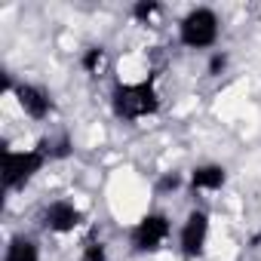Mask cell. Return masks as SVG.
Here are the masks:
<instances>
[{
    "instance_id": "obj_1",
    "label": "cell",
    "mask_w": 261,
    "mask_h": 261,
    "mask_svg": "<svg viewBox=\"0 0 261 261\" xmlns=\"http://www.w3.org/2000/svg\"><path fill=\"white\" fill-rule=\"evenodd\" d=\"M111 111L120 120H145L160 111V92L154 83H117L111 92Z\"/></svg>"
},
{
    "instance_id": "obj_2",
    "label": "cell",
    "mask_w": 261,
    "mask_h": 261,
    "mask_svg": "<svg viewBox=\"0 0 261 261\" xmlns=\"http://www.w3.org/2000/svg\"><path fill=\"white\" fill-rule=\"evenodd\" d=\"M218 34H221V22L209 7H197L178 22V40L188 49H209L218 43Z\"/></svg>"
},
{
    "instance_id": "obj_3",
    "label": "cell",
    "mask_w": 261,
    "mask_h": 261,
    "mask_svg": "<svg viewBox=\"0 0 261 261\" xmlns=\"http://www.w3.org/2000/svg\"><path fill=\"white\" fill-rule=\"evenodd\" d=\"M43 166H46V154L40 148H28V151L4 148V188L22 191Z\"/></svg>"
},
{
    "instance_id": "obj_4",
    "label": "cell",
    "mask_w": 261,
    "mask_h": 261,
    "mask_svg": "<svg viewBox=\"0 0 261 261\" xmlns=\"http://www.w3.org/2000/svg\"><path fill=\"white\" fill-rule=\"evenodd\" d=\"M169 233H172V221L163 212H148L136 221L133 233H129V243H133V249L139 255H154L166 246Z\"/></svg>"
},
{
    "instance_id": "obj_5",
    "label": "cell",
    "mask_w": 261,
    "mask_h": 261,
    "mask_svg": "<svg viewBox=\"0 0 261 261\" xmlns=\"http://www.w3.org/2000/svg\"><path fill=\"white\" fill-rule=\"evenodd\" d=\"M206 243H209V212L191 209L178 230V252L185 261H197V258H203Z\"/></svg>"
},
{
    "instance_id": "obj_6",
    "label": "cell",
    "mask_w": 261,
    "mask_h": 261,
    "mask_svg": "<svg viewBox=\"0 0 261 261\" xmlns=\"http://www.w3.org/2000/svg\"><path fill=\"white\" fill-rule=\"evenodd\" d=\"M80 224H83V212L71 200H53L43 209V227L53 230V233H71Z\"/></svg>"
},
{
    "instance_id": "obj_7",
    "label": "cell",
    "mask_w": 261,
    "mask_h": 261,
    "mask_svg": "<svg viewBox=\"0 0 261 261\" xmlns=\"http://www.w3.org/2000/svg\"><path fill=\"white\" fill-rule=\"evenodd\" d=\"M13 95H16L19 108H22L31 120H46V117L53 114V98H49V92H46L43 86H37V83H16Z\"/></svg>"
},
{
    "instance_id": "obj_8",
    "label": "cell",
    "mask_w": 261,
    "mask_h": 261,
    "mask_svg": "<svg viewBox=\"0 0 261 261\" xmlns=\"http://www.w3.org/2000/svg\"><path fill=\"white\" fill-rule=\"evenodd\" d=\"M227 185V169L221 166V163H200V166H194L191 169V175H188V188L197 194H206V191H221Z\"/></svg>"
},
{
    "instance_id": "obj_9",
    "label": "cell",
    "mask_w": 261,
    "mask_h": 261,
    "mask_svg": "<svg viewBox=\"0 0 261 261\" xmlns=\"http://www.w3.org/2000/svg\"><path fill=\"white\" fill-rule=\"evenodd\" d=\"M4 261H40V246L25 237V233H16L10 243H7V255Z\"/></svg>"
},
{
    "instance_id": "obj_10",
    "label": "cell",
    "mask_w": 261,
    "mask_h": 261,
    "mask_svg": "<svg viewBox=\"0 0 261 261\" xmlns=\"http://www.w3.org/2000/svg\"><path fill=\"white\" fill-rule=\"evenodd\" d=\"M43 154H46V160H65V157H71L74 154V142L68 139V136H56V139H43L40 145H37Z\"/></svg>"
},
{
    "instance_id": "obj_11",
    "label": "cell",
    "mask_w": 261,
    "mask_h": 261,
    "mask_svg": "<svg viewBox=\"0 0 261 261\" xmlns=\"http://www.w3.org/2000/svg\"><path fill=\"white\" fill-rule=\"evenodd\" d=\"M105 62H108V49H105V46H89V49L80 56V68H83L86 74H92V77L105 68Z\"/></svg>"
},
{
    "instance_id": "obj_12",
    "label": "cell",
    "mask_w": 261,
    "mask_h": 261,
    "mask_svg": "<svg viewBox=\"0 0 261 261\" xmlns=\"http://www.w3.org/2000/svg\"><path fill=\"white\" fill-rule=\"evenodd\" d=\"M160 13H163V4H157V0H139L133 7V19L142 22V25H151Z\"/></svg>"
},
{
    "instance_id": "obj_13",
    "label": "cell",
    "mask_w": 261,
    "mask_h": 261,
    "mask_svg": "<svg viewBox=\"0 0 261 261\" xmlns=\"http://www.w3.org/2000/svg\"><path fill=\"white\" fill-rule=\"evenodd\" d=\"M227 65H230V56H227L224 49H215V53L209 56V65H206V74H209V77H221V74L227 71Z\"/></svg>"
},
{
    "instance_id": "obj_14",
    "label": "cell",
    "mask_w": 261,
    "mask_h": 261,
    "mask_svg": "<svg viewBox=\"0 0 261 261\" xmlns=\"http://www.w3.org/2000/svg\"><path fill=\"white\" fill-rule=\"evenodd\" d=\"M80 261H108V246L101 240H89L80 252Z\"/></svg>"
},
{
    "instance_id": "obj_15",
    "label": "cell",
    "mask_w": 261,
    "mask_h": 261,
    "mask_svg": "<svg viewBox=\"0 0 261 261\" xmlns=\"http://www.w3.org/2000/svg\"><path fill=\"white\" fill-rule=\"evenodd\" d=\"M181 185H185V181H181L178 172H166V175L157 181V191H160V194H169V191H178Z\"/></svg>"
}]
</instances>
